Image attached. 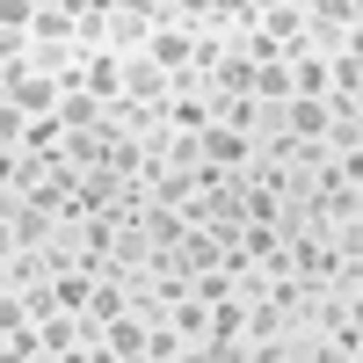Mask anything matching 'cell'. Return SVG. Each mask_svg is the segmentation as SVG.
Instances as JSON below:
<instances>
[{"mask_svg": "<svg viewBox=\"0 0 363 363\" xmlns=\"http://www.w3.org/2000/svg\"><path fill=\"white\" fill-rule=\"evenodd\" d=\"M58 102H66V87H58L51 73H37V66H0V109H15L22 124L58 116Z\"/></svg>", "mask_w": 363, "mask_h": 363, "instance_id": "6da1fadb", "label": "cell"}, {"mask_svg": "<svg viewBox=\"0 0 363 363\" xmlns=\"http://www.w3.org/2000/svg\"><path fill=\"white\" fill-rule=\"evenodd\" d=\"M145 44H153V15H145V0H116V8H102V51L145 58Z\"/></svg>", "mask_w": 363, "mask_h": 363, "instance_id": "7a4b0ae2", "label": "cell"}, {"mask_svg": "<svg viewBox=\"0 0 363 363\" xmlns=\"http://www.w3.org/2000/svg\"><path fill=\"white\" fill-rule=\"evenodd\" d=\"M255 153H262V138L240 131V124H211L203 131V167H218V174H247Z\"/></svg>", "mask_w": 363, "mask_h": 363, "instance_id": "3957f363", "label": "cell"}, {"mask_svg": "<svg viewBox=\"0 0 363 363\" xmlns=\"http://www.w3.org/2000/svg\"><path fill=\"white\" fill-rule=\"evenodd\" d=\"M145 342H153V313H145V306H124L116 320H102V356L145 363Z\"/></svg>", "mask_w": 363, "mask_h": 363, "instance_id": "277c9868", "label": "cell"}, {"mask_svg": "<svg viewBox=\"0 0 363 363\" xmlns=\"http://www.w3.org/2000/svg\"><path fill=\"white\" fill-rule=\"evenodd\" d=\"M174 95V80L153 66V58H124V102H145V109H160Z\"/></svg>", "mask_w": 363, "mask_h": 363, "instance_id": "5b68a950", "label": "cell"}, {"mask_svg": "<svg viewBox=\"0 0 363 363\" xmlns=\"http://www.w3.org/2000/svg\"><path fill=\"white\" fill-rule=\"evenodd\" d=\"M167 320H174V335H182V349H189V356H203V342H211V298H174V306H167Z\"/></svg>", "mask_w": 363, "mask_h": 363, "instance_id": "8992f818", "label": "cell"}, {"mask_svg": "<svg viewBox=\"0 0 363 363\" xmlns=\"http://www.w3.org/2000/svg\"><path fill=\"white\" fill-rule=\"evenodd\" d=\"M44 277H51L44 247H8V262H0V284H8V291H37Z\"/></svg>", "mask_w": 363, "mask_h": 363, "instance_id": "52a82bcc", "label": "cell"}, {"mask_svg": "<svg viewBox=\"0 0 363 363\" xmlns=\"http://www.w3.org/2000/svg\"><path fill=\"white\" fill-rule=\"evenodd\" d=\"M284 66H291V95H306V102L327 95V58L320 51H284Z\"/></svg>", "mask_w": 363, "mask_h": 363, "instance_id": "ba28073f", "label": "cell"}, {"mask_svg": "<svg viewBox=\"0 0 363 363\" xmlns=\"http://www.w3.org/2000/svg\"><path fill=\"white\" fill-rule=\"evenodd\" d=\"M87 95H95V102L124 95V58H116V51H87Z\"/></svg>", "mask_w": 363, "mask_h": 363, "instance_id": "9c48e42d", "label": "cell"}]
</instances>
